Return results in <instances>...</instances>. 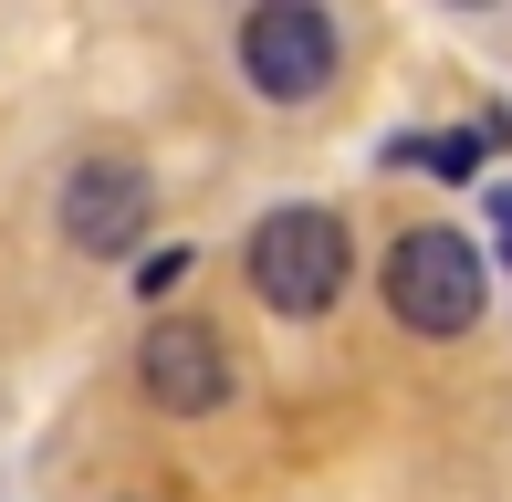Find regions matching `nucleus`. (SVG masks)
<instances>
[{"instance_id": "nucleus-1", "label": "nucleus", "mask_w": 512, "mask_h": 502, "mask_svg": "<svg viewBox=\"0 0 512 502\" xmlns=\"http://www.w3.org/2000/svg\"><path fill=\"white\" fill-rule=\"evenodd\" d=\"M481 304H492V283H481V251L460 231H398V251H387V314L408 335H471Z\"/></svg>"}, {"instance_id": "nucleus-2", "label": "nucleus", "mask_w": 512, "mask_h": 502, "mask_svg": "<svg viewBox=\"0 0 512 502\" xmlns=\"http://www.w3.org/2000/svg\"><path fill=\"white\" fill-rule=\"evenodd\" d=\"M345 272H356V251H345L335 210H272L251 231V293L272 314H324L345 293Z\"/></svg>"}, {"instance_id": "nucleus-3", "label": "nucleus", "mask_w": 512, "mask_h": 502, "mask_svg": "<svg viewBox=\"0 0 512 502\" xmlns=\"http://www.w3.org/2000/svg\"><path fill=\"white\" fill-rule=\"evenodd\" d=\"M335 21L314 11V0H262V11L241 21V74L262 105H314L324 84H335Z\"/></svg>"}, {"instance_id": "nucleus-4", "label": "nucleus", "mask_w": 512, "mask_h": 502, "mask_svg": "<svg viewBox=\"0 0 512 502\" xmlns=\"http://www.w3.org/2000/svg\"><path fill=\"white\" fill-rule=\"evenodd\" d=\"M136 377H147V398L168 408V419H209V408L230 398V356H220V335H209L199 314H168V325L147 335V356H136Z\"/></svg>"}, {"instance_id": "nucleus-5", "label": "nucleus", "mask_w": 512, "mask_h": 502, "mask_svg": "<svg viewBox=\"0 0 512 502\" xmlns=\"http://www.w3.org/2000/svg\"><path fill=\"white\" fill-rule=\"evenodd\" d=\"M63 231H74V251H136V231H147V178L126 157H84L63 178Z\"/></svg>"}, {"instance_id": "nucleus-6", "label": "nucleus", "mask_w": 512, "mask_h": 502, "mask_svg": "<svg viewBox=\"0 0 512 502\" xmlns=\"http://www.w3.org/2000/svg\"><path fill=\"white\" fill-rule=\"evenodd\" d=\"M512 136V116H481V126H460V136H398L387 147V168H418V178H471L481 157H492Z\"/></svg>"}, {"instance_id": "nucleus-7", "label": "nucleus", "mask_w": 512, "mask_h": 502, "mask_svg": "<svg viewBox=\"0 0 512 502\" xmlns=\"http://www.w3.org/2000/svg\"><path fill=\"white\" fill-rule=\"evenodd\" d=\"M178 272H189V251H147V262H136V293H168Z\"/></svg>"}, {"instance_id": "nucleus-8", "label": "nucleus", "mask_w": 512, "mask_h": 502, "mask_svg": "<svg viewBox=\"0 0 512 502\" xmlns=\"http://www.w3.org/2000/svg\"><path fill=\"white\" fill-rule=\"evenodd\" d=\"M492 231H502V241H512V189H492Z\"/></svg>"}]
</instances>
